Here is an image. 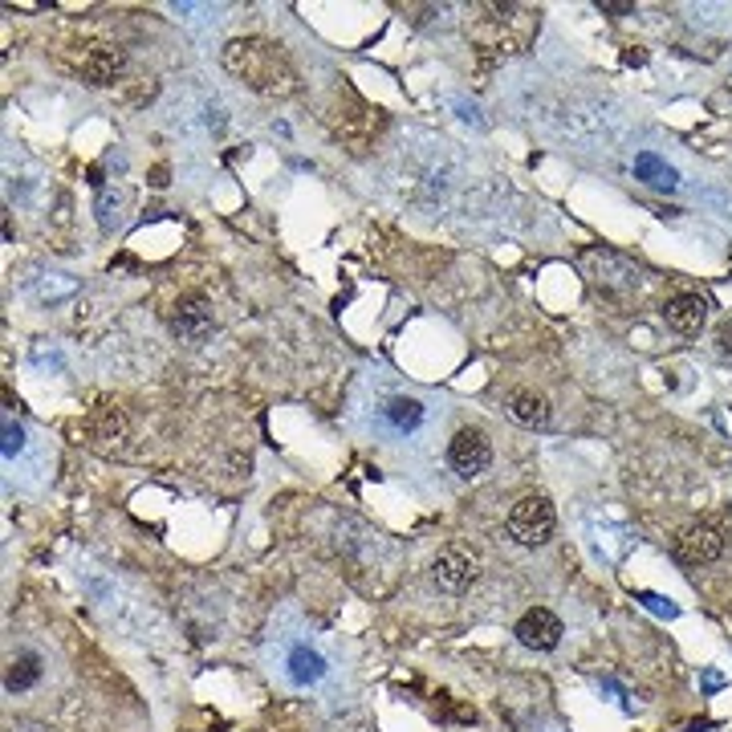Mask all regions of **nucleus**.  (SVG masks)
I'll list each match as a JSON object with an SVG mask.
<instances>
[{
    "instance_id": "nucleus-19",
    "label": "nucleus",
    "mask_w": 732,
    "mask_h": 732,
    "mask_svg": "<svg viewBox=\"0 0 732 732\" xmlns=\"http://www.w3.org/2000/svg\"><path fill=\"white\" fill-rule=\"evenodd\" d=\"M716 350H720V355H732V318L720 322V330H716Z\"/></svg>"
},
{
    "instance_id": "nucleus-8",
    "label": "nucleus",
    "mask_w": 732,
    "mask_h": 732,
    "mask_svg": "<svg viewBox=\"0 0 732 732\" xmlns=\"http://www.w3.org/2000/svg\"><path fill=\"white\" fill-rule=\"evenodd\" d=\"M171 330L187 342H204L212 334V310H207L204 297H179L175 310H171Z\"/></svg>"
},
{
    "instance_id": "nucleus-14",
    "label": "nucleus",
    "mask_w": 732,
    "mask_h": 732,
    "mask_svg": "<svg viewBox=\"0 0 732 732\" xmlns=\"http://www.w3.org/2000/svg\"><path fill=\"white\" fill-rule=\"evenodd\" d=\"M37 680H41V659L37 655H21L13 663V672H8V692H25V688H33Z\"/></svg>"
},
{
    "instance_id": "nucleus-5",
    "label": "nucleus",
    "mask_w": 732,
    "mask_h": 732,
    "mask_svg": "<svg viewBox=\"0 0 732 732\" xmlns=\"http://www.w3.org/2000/svg\"><path fill=\"white\" fill-rule=\"evenodd\" d=\"M513 635H517L529 651H554L557 643H562V619H557L554 610H546V607H533V610L521 614V622H517Z\"/></svg>"
},
{
    "instance_id": "nucleus-3",
    "label": "nucleus",
    "mask_w": 732,
    "mask_h": 732,
    "mask_svg": "<svg viewBox=\"0 0 732 732\" xmlns=\"http://www.w3.org/2000/svg\"><path fill=\"white\" fill-rule=\"evenodd\" d=\"M448 460H451V468H456L464 481H472V476H481L484 468L493 464V444L484 440V431L460 428L456 436H451V444H448Z\"/></svg>"
},
{
    "instance_id": "nucleus-15",
    "label": "nucleus",
    "mask_w": 732,
    "mask_h": 732,
    "mask_svg": "<svg viewBox=\"0 0 732 732\" xmlns=\"http://www.w3.org/2000/svg\"><path fill=\"white\" fill-rule=\"evenodd\" d=\"M387 419H391L399 431H411V428H419L423 407L415 403V399H391V403H387Z\"/></svg>"
},
{
    "instance_id": "nucleus-9",
    "label": "nucleus",
    "mask_w": 732,
    "mask_h": 732,
    "mask_svg": "<svg viewBox=\"0 0 732 732\" xmlns=\"http://www.w3.org/2000/svg\"><path fill=\"white\" fill-rule=\"evenodd\" d=\"M663 318H667V325H672L675 334H688L692 338V334H700L704 322H708V302H704L700 293H680V297L667 302Z\"/></svg>"
},
{
    "instance_id": "nucleus-17",
    "label": "nucleus",
    "mask_w": 732,
    "mask_h": 732,
    "mask_svg": "<svg viewBox=\"0 0 732 732\" xmlns=\"http://www.w3.org/2000/svg\"><path fill=\"white\" fill-rule=\"evenodd\" d=\"M639 602H643V607H647V610H655V614H663V619H675V614H680V610H675V602H667V599H659V594H643V599H639Z\"/></svg>"
},
{
    "instance_id": "nucleus-4",
    "label": "nucleus",
    "mask_w": 732,
    "mask_h": 732,
    "mask_svg": "<svg viewBox=\"0 0 732 732\" xmlns=\"http://www.w3.org/2000/svg\"><path fill=\"white\" fill-rule=\"evenodd\" d=\"M586 273H590L594 285H607V289H635L639 285V265H631L627 257L619 252H586L582 257Z\"/></svg>"
},
{
    "instance_id": "nucleus-16",
    "label": "nucleus",
    "mask_w": 732,
    "mask_h": 732,
    "mask_svg": "<svg viewBox=\"0 0 732 732\" xmlns=\"http://www.w3.org/2000/svg\"><path fill=\"white\" fill-rule=\"evenodd\" d=\"M98 419H102V436H114V431H122V419H119V411H114L111 403L98 407Z\"/></svg>"
},
{
    "instance_id": "nucleus-11",
    "label": "nucleus",
    "mask_w": 732,
    "mask_h": 732,
    "mask_svg": "<svg viewBox=\"0 0 732 732\" xmlns=\"http://www.w3.org/2000/svg\"><path fill=\"white\" fill-rule=\"evenodd\" d=\"M504 411H509L521 428H546L554 407H549V399L537 391H513L509 399H504Z\"/></svg>"
},
{
    "instance_id": "nucleus-13",
    "label": "nucleus",
    "mask_w": 732,
    "mask_h": 732,
    "mask_svg": "<svg viewBox=\"0 0 732 732\" xmlns=\"http://www.w3.org/2000/svg\"><path fill=\"white\" fill-rule=\"evenodd\" d=\"M322 672H325L322 655H313L310 647H293V655H289V675H293L297 684H313V680H322Z\"/></svg>"
},
{
    "instance_id": "nucleus-10",
    "label": "nucleus",
    "mask_w": 732,
    "mask_h": 732,
    "mask_svg": "<svg viewBox=\"0 0 732 732\" xmlns=\"http://www.w3.org/2000/svg\"><path fill=\"white\" fill-rule=\"evenodd\" d=\"M126 58L119 45H94V49L86 53V61H81V74H86V81H94V86H111L114 78L122 74Z\"/></svg>"
},
{
    "instance_id": "nucleus-2",
    "label": "nucleus",
    "mask_w": 732,
    "mask_h": 732,
    "mask_svg": "<svg viewBox=\"0 0 732 732\" xmlns=\"http://www.w3.org/2000/svg\"><path fill=\"white\" fill-rule=\"evenodd\" d=\"M554 521H557L554 504H549L546 496H521L509 513V537L517 541V546H541V541H549V533H554Z\"/></svg>"
},
{
    "instance_id": "nucleus-18",
    "label": "nucleus",
    "mask_w": 732,
    "mask_h": 732,
    "mask_svg": "<svg viewBox=\"0 0 732 732\" xmlns=\"http://www.w3.org/2000/svg\"><path fill=\"white\" fill-rule=\"evenodd\" d=\"M21 440H25V436H21V428H16V423L8 419V423H5V456H13V451H21Z\"/></svg>"
},
{
    "instance_id": "nucleus-1",
    "label": "nucleus",
    "mask_w": 732,
    "mask_h": 732,
    "mask_svg": "<svg viewBox=\"0 0 732 732\" xmlns=\"http://www.w3.org/2000/svg\"><path fill=\"white\" fill-rule=\"evenodd\" d=\"M224 69L249 81L257 94L265 98H289L297 94V69L289 66L281 45L260 41V37H240L224 45Z\"/></svg>"
},
{
    "instance_id": "nucleus-6",
    "label": "nucleus",
    "mask_w": 732,
    "mask_h": 732,
    "mask_svg": "<svg viewBox=\"0 0 732 732\" xmlns=\"http://www.w3.org/2000/svg\"><path fill=\"white\" fill-rule=\"evenodd\" d=\"M720 549H725V537H720L712 525H692L684 529V537L675 541V562L684 566H708L720 557Z\"/></svg>"
},
{
    "instance_id": "nucleus-20",
    "label": "nucleus",
    "mask_w": 732,
    "mask_h": 732,
    "mask_svg": "<svg viewBox=\"0 0 732 732\" xmlns=\"http://www.w3.org/2000/svg\"><path fill=\"white\" fill-rule=\"evenodd\" d=\"M599 8H602V13H610V16H627V13H635V5H627V0H599Z\"/></svg>"
},
{
    "instance_id": "nucleus-7",
    "label": "nucleus",
    "mask_w": 732,
    "mask_h": 732,
    "mask_svg": "<svg viewBox=\"0 0 732 732\" xmlns=\"http://www.w3.org/2000/svg\"><path fill=\"white\" fill-rule=\"evenodd\" d=\"M431 578H436L440 590L464 594L468 586L476 582V562L468 554H460V549H444V554L436 557V566H431Z\"/></svg>"
},
{
    "instance_id": "nucleus-12",
    "label": "nucleus",
    "mask_w": 732,
    "mask_h": 732,
    "mask_svg": "<svg viewBox=\"0 0 732 732\" xmlns=\"http://www.w3.org/2000/svg\"><path fill=\"white\" fill-rule=\"evenodd\" d=\"M635 175L643 179V184H651V187H663V192H672V187H675V171L667 167L663 159L647 155V151L635 159Z\"/></svg>"
}]
</instances>
